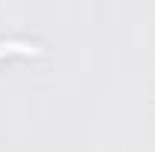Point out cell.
Masks as SVG:
<instances>
[{"label":"cell","instance_id":"cell-1","mask_svg":"<svg viewBox=\"0 0 155 152\" xmlns=\"http://www.w3.org/2000/svg\"><path fill=\"white\" fill-rule=\"evenodd\" d=\"M6 51H36V45L33 42H27V39H9V42H0V54H6Z\"/></svg>","mask_w":155,"mask_h":152}]
</instances>
